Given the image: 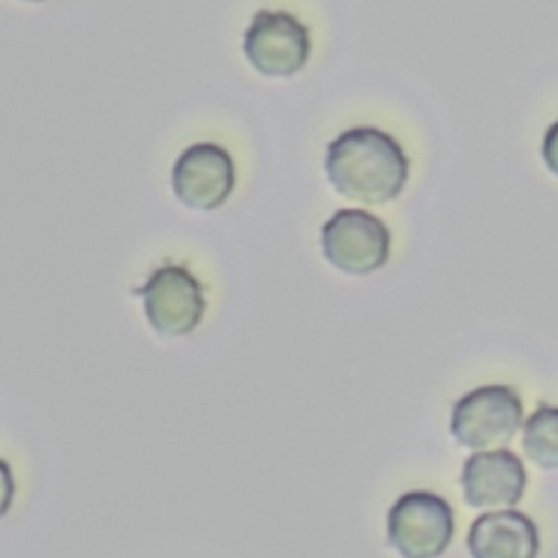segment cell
I'll list each match as a JSON object with an SVG mask.
<instances>
[{
  "instance_id": "cell-8",
  "label": "cell",
  "mask_w": 558,
  "mask_h": 558,
  "mask_svg": "<svg viewBox=\"0 0 558 558\" xmlns=\"http://www.w3.org/2000/svg\"><path fill=\"white\" fill-rule=\"evenodd\" d=\"M462 493L471 508H512L521 501L527 473L521 458L508 449L477 451L464 460Z\"/></svg>"
},
{
  "instance_id": "cell-1",
  "label": "cell",
  "mask_w": 558,
  "mask_h": 558,
  "mask_svg": "<svg viewBox=\"0 0 558 558\" xmlns=\"http://www.w3.org/2000/svg\"><path fill=\"white\" fill-rule=\"evenodd\" d=\"M325 172L340 196L381 205L403 192L410 159L390 133L377 126H353L327 144Z\"/></svg>"
},
{
  "instance_id": "cell-9",
  "label": "cell",
  "mask_w": 558,
  "mask_h": 558,
  "mask_svg": "<svg viewBox=\"0 0 558 558\" xmlns=\"http://www.w3.org/2000/svg\"><path fill=\"white\" fill-rule=\"evenodd\" d=\"M538 547L534 521L517 510L486 512L471 523L466 534L471 558H536Z\"/></svg>"
},
{
  "instance_id": "cell-10",
  "label": "cell",
  "mask_w": 558,
  "mask_h": 558,
  "mask_svg": "<svg viewBox=\"0 0 558 558\" xmlns=\"http://www.w3.org/2000/svg\"><path fill=\"white\" fill-rule=\"evenodd\" d=\"M523 451L541 469H558V408L541 405L523 425Z\"/></svg>"
},
{
  "instance_id": "cell-11",
  "label": "cell",
  "mask_w": 558,
  "mask_h": 558,
  "mask_svg": "<svg viewBox=\"0 0 558 558\" xmlns=\"http://www.w3.org/2000/svg\"><path fill=\"white\" fill-rule=\"evenodd\" d=\"M541 155L545 166L558 177V120L547 126L541 144Z\"/></svg>"
},
{
  "instance_id": "cell-3",
  "label": "cell",
  "mask_w": 558,
  "mask_h": 558,
  "mask_svg": "<svg viewBox=\"0 0 558 558\" xmlns=\"http://www.w3.org/2000/svg\"><path fill=\"white\" fill-rule=\"evenodd\" d=\"M388 541L401 558H438L453 538L451 506L436 493H403L388 510Z\"/></svg>"
},
{
  "instance_id": "cell-5",
  "label": "cell",
  "mask_w": 558,
  "mask_h": 558,
  "mask_svg": "<svg viewBox=\"0 0 558 558\" xmlns=\"http://www.w3.org/2000/svg\"><path fill=\"white\" fill-rule=\"evenodd\" d=\"M144 301V314L159 336L192 333L205 314L201 281L181 264H163L135 288Z\"/></svg>"
},
{
  "instance_id": "cell-7",
  "label": "cell",
  "mask_w": 558,
  "mask_h": 558,
  "mask_svg": "<svg viewBox=\"0 0 558 558\" xmlns=\"http://www.w3.org/2000/svg\"><path fill=\"white\" fill-rule=\"evenodd\" d=\"M172 192L192 209H218L235 187V166L231 155L214 142L187 146L172 166Z\"/></svg>"
},
{
  "instance_id": "cell-13",
  "label": "cell",
  "mask_w": 558,
  "mask_h": 558,
  "mask_svg": "<svg viewBox=\"0 0 558 558\" xmlns=\"http://www.w3.org/2000/svg\"><path fill=\"white\" fill-rule=\"evenodd\" d=\"M22 2H33V4H37V2H46V0H22Z\"/></svg>"
},
{
  "instance_id": "cell-6",
  "label": "cell",
  "mask_w": 558,
  "mask_h": 558,
  "mask_svg": "<svg viewBox=\"0 0 558 558\" xmlns=\"http://www.w3.org/2000/svg\"><path fill=\"white\" fill-rule=\"evenodd\" d=\"M244 57L264 76H294L312 52L310 31L288 11L259 9L244 31Z\"/></svg>"
},
{
  "instance_id": "cell-4",
  "label": "cell",
  "mask_w": 558,
  "mask_h": 558,
  "mask_svg": "<svg viewBox=\"0 0 558 558\" xmlns=\"http://www.w3.org/2000/svg\"><path fill=\"white\" fill-rule=\"evenodd\" d=\"M325 259L347 275H371L390 257V231L384 220L364 209H338L320 227Z\"/></svg>"
},
{
  "instance_id": "cell-2",
  "label": "cell",
  "mask_w": 558,
  "mask_h": 558,
  "mask_svg": "<svg viewBox=\"0 0 558 558\" xmlns=\"http://www.w3.org/2000/svg\"><path fill=\"white\" fill-rule=\"evenodd\" d=\"M523 423V403L506 384L480 386L462 395L453 410L449 429L458 445L475 451L506 445Z\"/></svg>"
},
{
  "instance_id": "cell-12",
  "label": "cell",
  "mask_w": 558,
  "mask_h": 558,
  "mask_svg": "<svg viewBox=\"0 0 558 558\" xmlns=\"http://www.w3.org/2000/svg\"><path fill=\"white\" fill-rule=\"evenodd\" d=\"M13 495H15V482H13L11 466L4 460H0V519L9 512L13 504Z\"/></svg>"
}]
</instances>
